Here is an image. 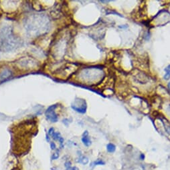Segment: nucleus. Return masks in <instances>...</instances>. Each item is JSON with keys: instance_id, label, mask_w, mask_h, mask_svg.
I'll return each instance as SVG.
<instances>
[{"instance_id": "2", "label": "nucleus", "mask_w": 170, "mask_h": 170, "mask_svg": "<svg viewBox=\"0 0 170 170\" xmlns=\"http://www.w3.org/2000/svg\"><path fill=\"white\" fill-rule=\"evenodd\" d=\"M72 109H74V110H76L79 113H84L85 112H86V110H87L86 102H85L84 100H83L81 104H80V106L76 102H75L74 105H72Z\"/></svg>"}, {"instance_id": "10", "label": "nucleus", "mask_w": 170, "mask_h": 170, "mask_svg": "<svg viewBox=\"0 0 170 170\" xmlns=\"http://www.w3.org/2000/svg\"><path fill=\"white\" fill-rule=\"evenodd\" d=\"M168 88H169V90H170V82L168 83Z\"/></svg>"}, {"instance_id": "1", "label": "nucleus", "mask_w": 170, "mask_h": 170, "mask_svg": "<svg viewBox=\"0 0 170 170\" xmlns=\"http://www.w3.org/2000/svg\"><path fill=\"white\" fill-rule=\"evenodd\" d=\"M55 106H52L48 109L46 111V115L47 117V119L51 121V122H56L58 121V117L55 113L54 108Z\"/></svg>"}, {"instance_id": "6", "label": "nucleus", "mask_w": 170, "mask_h": 170, "mask_svg": "<svg viewBox=\"0 0 170 170\" xmlns=\"http://www.w3.org/2000/svg\"><path fill=\"white\" fill-rule=\"evenodd\" d=\"M105 165V162L103 160H101V159H99V160H97L96 161H95L94 162H92L90 166L92 167V168H94L95 166H97V165Z\"/></svg>"}, {"instance_id": "8", "label": "nucleus", "mask_w": 170, "mask_h": 170, "mask_svg": "<svg viewBox=\"0 0 170 170\" xmlns=\"http://www.w3.org/2000/svg\"><path fill=\"white\" fill-rule=\"evenodd\" d=\"M59 157V153H54L53 156H52V160H57Z\"/></svg>"}, {"instance_id": "5", "label": "nucleus", "mask_w": 170, "mask_h": 170, "mask_svg": "<svg viewBox=\"0 0 170 170\" xmlns=\"http://www.w3.org/2000/svg\"><path fill=\"white\" fill-rule=\"evenodd\" d=\"M88 161H89V160L88 159V157H85L83 155H80L79 157L78 162L80 164H82L83 165H87L88 163Z\"/></svg>"}, {"instance_id": "4", "label": "nucleus", "mask_w": 170, "mask_h": 170, "mask_svg": "<svg viewBox=\"0 0 170 170\" xmlns=\"http://www.w3.org/2000/svg\"><path fill=\"white\" fill-rule=\"evenodd\" d=\"M106 148H107V152L108 153H114L116 151V146H115V145L113 144H111V143L108 144L107 145Z\"/></svg>"}, {"instance_id": "3", "label": "nucleus", "mask_w": 170, "mask_h": 170, "mask_svg": "<svg viewBox=\"0 0 170 170\" xmlns=\"http://www.w3.org/2000/svg\"><path fill=\"white\" fill-rule=\"evenodd\" d=\"M82 141L86 147H89L91 145V140L90 137H89L88 132L87 131H85L83 133L82 136Z\"/></svg>"}, {"instance_id": "7", "label": "nucleus", "mask_w": 170, "mask_h": 170, "mask_svg": "<svg viewBox=\"0 0 170 170\" xmlns=\"http://www.w3.org/2000/svg\"><path fill=\"white\" fill-rule=\"evenodd\" d=\"M164 71H165V74L164 77V78L165 79H169L170 78V65H169V66L168 67H166L165 68Z\"/></svg>"}, {"instance_id": "9", "label": "nucleus", "mask_w": 170, "mask_h": 170, "mask_svg": "<svg viewBox=\"0 0 170 170\" xmlns=\"http://www.w3.org/2000/svg\"><path fill=\"white\" fill-rule=\"evenodd\" d=\"M50 147H51L52 149H56V144L54 142H51L50 143Z\"/></svg>"}]
</instances>
